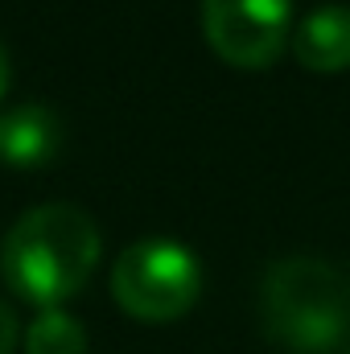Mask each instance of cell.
Listing matches in <instances>:
<instances>
[{"instance_id":"obj_1","label":"cell","mask_w":350,"mask_h":354,"mask_svg":"<svg viewBox=\"0 0 350 354\" xmlns=\"http://www.w3.org/2000/svg\"><path fill=\"white\" fill-rule=\"evenodd\" d=\"M99 252L103 239L87 210L71 202H46L8 227L0 243V276L21 301L58 309L91 280Z\"/></svg>"},{"instance_id":"obj_2","label":"cell","mask_w":350,"mask_h":354,"mask_svg":"<svg viewBox=\"0 0 350 354\" xmlns=\"http://www.w3.org/2000/svg\"><path fill=\"white\" fill-rule=\"evenodd\" d=\"M260 317L268 338L293 354H326L350 334V284L326 260L288 256L264 272Z\"/></svg>"},{"instance_id":"obj_3","label":"cell","mask_w":350,"mask_h":354,"mask_svg":"<svg viewBox=\"0 0 350 354\" xmlns=\"http://www.w3.org/2000/svg\"><path fill=\"white\" fill-rule=\"evenodd\" d=\"M202 292V264L177 239H136L111 264V297L136 322H177Z\"/></svg>"},{"instance_id":"obj_4","label":"cell","mask_w":350,"mask_h":354,"mask_svg":"<svg viewBox=\"0 0 350 354\" xmlns=\"http://www.w3.org/2000/svg\"><path fill=\"white\" fill-rule=\"evenodd\" d=\"M293 29V0H202V33L210 50L239 66L264 71L272 66Z\"/></svg>"},{"instance_id":"obj_5","label":"cell","mask_w":350,"mask_h":354,"mask_svg":"<svg viewBox=\"0 0 350 354\" xmlns=\"http://www.w3.org/2000/svg\"><path fill=\"white\" fill-rule=\"evenodd\" d=\"M62 149V120L46 103H17L0 111V165L37 169Z\"/></svg>"},{"instance_id":"obj_6","label":"cell","mask_w":350,"mask_h":354,"mask_svg":"<svg viewBox=\"0 0 350 354\" xmlns=\"http://www.w3.org/2000/svg\"><path fill=\"white\" fill-rule=\"evenodd\" d=\"M293 54L305 71L317 75H338L350 66V8L347 4H322L313 8L297 33H293Z\"/></svg>"},{"instance_id":"obj_7","label":"cell","mask_w":350,"mask_h":354,"mask_svg":"<svg viewBox=\"0 0 350 354\" xmlns=\"http://www.w3.org/2000/svg\"><path fill=\"white\" fill-rule=\"evenodd\" d=\"M25 354H87V330L66 309H42L25 330Z\"/></svg>"},{"instance_id":"obj_8","label":"cell","mask_w":350,"mask_h":354,"mask_svg":"<svg viewBox=\"0 0 350 354\" xmlns=\"http://www.w3.org/2000/svg\"><path fill=\"white\" fill-rule=\"evenodd\" d=\"M17 346V313L0 301V354H12Z\"/></svg>"},{"instance_id":"obj_9","label":"cell","mask_w":350,"mask_h":354,"mask_svg":"<svg viewBox=\"0 0 350 354\" xmlns=\"http://www.w3.org/2000/svg\"><path fill=\"white\" fill-rule=\"evenodd\" d=\"M8 75H12V66H8V54H4V46H0V99H4V91H8Z\"/></svg>"}]
</instances>
